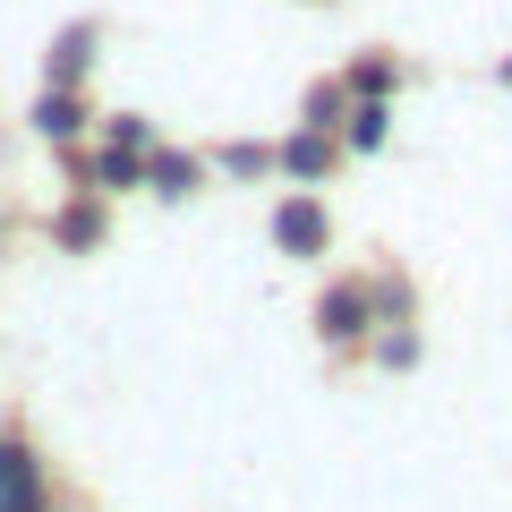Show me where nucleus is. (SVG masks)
<instances>
[{"mask_svg": "<svg viewBox=\"0 0 512 512\" xmlns=\"http://www.w3.org/2000/svg\"><path fill=\"white\" fill-rule=\"evenodd\" d=\"M0 512H60V478L26 427H0Z\"/></svg>", "mask_w": 512, "mask_h": 512, "instance_id": "2", "label": "nucleus"}, {"mask_svg": "<svg viewBox=\"0 0 512 512\" xmlns=\"http://www.w3.org/2000/svg\"><path fill=\"white\" fill-rule=\"evenodd\" d=\"M274 248L282 256H299V265H325L333 256V205H325V188H291V197L274 205Z\"/></svg>", "mask_w": 512, "mask_h": 512, "instance_id": "3", "label": "nucleus"}, {"mask_svg": "<svg viewBox=\"0 0 512 512\" xmlns=\"http://www.w3.org/2000/svg\"><path fill=\"white\" fill-rule=\"evenodd\" d=\"M77 188H94V197H137V188H146V154L94 146L86 163H77Z\"/></svg>", "mask_w": 512, "mask_h": 512, "instance_id": "9", "label": "nucleus"}, {"mask_svg": "<svg viewBox=\"0 0 512 512\" xmlns=\"http://www.w3.org/2000/svg\"><path fill=\"white\" fill-rule=\"evenodd\" d=\"M367 359L376 367H419V325H384L376 342H367Z\"/></svg>", "mask_w": 512, "mask_h": 512, "instance_id": "15", "label": "nucleus"}, {"mask_svg": "<svg viewBox=\"0 0 512 512\" xmlns=\"http://www.w3.org/2000/svg\"><path fill=\"white\" fill-rule=\"evenodd\" d=\"M26 120H35V137H43V146L77 154V146H86V128H94V111H86V86H43Z\"/></svg>", "mask_w": 512, "mask_h": 512, "instance_id": "5", "label": "nucleus"}, {"mask_svg": "<svg viewBox=\"0 0 512 512\" xmlns=\"http://www.w3.org/2000/svg\"><path fill=\"white\" fill-rule=\"evenodd\" d=\"M376 316H384V325H410V316H419V291H410V274H376Z\"/></svg>", "mask_w": 512, "mask_h": 512, "instance_id": "16", "label": "nucleus"}, {"mask_svg": "<svg viewBox=\"0 0 512 512\" xmlns=\"http://www.w3.org/2000/svg\"><path fill=\"white\" fill-rule=\"evenodd\" d=\"M103 146H120V154H154L163 137H154L146 111H111V120H103Z\"/></svg>", "mask_w": 512, "mask_h": 512, "instance_id": "14", "label": "nucleus"}, {"mask_svg": "<svg viewBox=\"0 0 512 512\" xmlns=\"http://www.w3.org/2000/svg\"><path fill=\"white\" fill-rule=\"evenodd\" d=\"M214 188V154H180V146H154L146 154V197H205Z\"/></svg>", "mask_w": 512, "mask_h": 512, "instance_id": "7", "label": "nucleus"}, {"mask_svg": "<svg viewBox=\"0 0 512 512\" xmlns=\"http://www.w3.org/2000/svg\"><path fill=\"white\" fill-rule=\"evenodd\" d=\"M376 333H384L376 274H333L325 291H316V342H325V350H367Z\"/></svg>", "mask_w": 512, "mask_h": 512, "instance_id": "1", "label": "nucleus"}, {"mask_svg": "<svg viewBox=\"0 0 512 512\" xmlns=\"http://www.w3.org/2000/svg\"><path fill=\"white\" fill-rule=\"evenodd\" d=\"M214 171L222 180H274V146L265 137H231V146H214Z\"/></svg>", "mask_w": 512, "mask_h": 512, "instance_id": "12", "label": "nucleus"}, {"mask_svg": "<svg viewBox=\"0 0 512 512\" xmlns=\"http://www.w3.org/2000/svg\"><path fill=\"white\" fill-rule=\"evenodd\" d=\"M384 137H393V103H350L342 154H384Z\"/></svg>", "mask_w": 512, "mask_h": 512, "instance_id": "11", "label": "nucleus"}, {"mask_svg": "<svg viewBox=\"0 0 512 512\" xmlns=\"http://www.w3.org/2000/svg\"><path fill=\"white\" fill-rule=\"evenodd\" d=\"M342 94H350V103H393V94H402V60H393V52H359L342 69Z\"/></svg>", "mask_w": 512, "mask_h": 512, "instance_id": "10", "label": "nucleus"}, {"mask_svg": "<svg viewBox=\"0 0 512 512\" xmlns=\"http://www.w3.org/2000/svg\"><path fill=\"white\" fill-rule=\"evenodd\" d=\"M333 163H342V137H325V128H291V137L274 146V171L291 188H325Z\"/></svg>", "mask_w": 512, "mask_h": 512, "instance_id": "6", "label": "nucleus"}, {"mask_svg": "<svg viewBox=\"0 0 512 512\" xmlns=\"http://www.w3.org/2000/svg\"><path fill=\"white\" fill-rule=\"evenodd\" d=\"M342 120H350V94H342V77L308 86V103H299V128H325V137H342Z\"/></svg>", "mask_w": 512, "mask_h": 512, "instance_id": "13", "label": "nucleus"}, {"mask_svg": "<svg viewBox=\"0 0 512 512\" xmlns=\"http://www.w3.org/2000/svg\"><path fill=\"white\" fill-rule=\"evenodd\" d=\"M94 43H103V26H94V18L60 26V35H52V52H43V86H86V69H94Z\"/></svg>", "mask_w": 512, "mask_h": 512, "instance_id": "8", "label": "nucleus"}, {"mask_svg": "<svg viewBox=\"0 0 512 512\" xmlns=\"http://www.w3.org/2000/svg\"><path fill=\"white\" fill-rule=\"evenodd\" d=\"M43 231H52V248L60 256H94L111 239V197H94V188H69V197L52 205V222H43Z\"/></svg>", "mask_w": 512, "mask_h": 512, "instance_id": "4", "label": "nucleus"}]
</instances>
